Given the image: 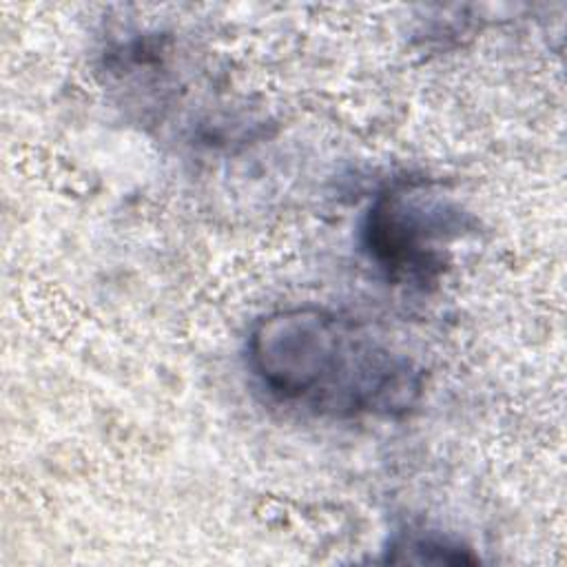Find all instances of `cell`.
I'll return each mask as SVG.
<instances>
[{
  "mask_svg": "<svg viewBox=\"0 0 567 567\" xmlns=\"http://www.w3.org/2000/svg\"><path fill=\"white\" fill-rule=\"evenodd\" d=\"M476 230V219L441 182L401 177L381 188L359 221L365 259L394 286L427 290L452 266L454 246Z\"/></svg>",
  "mask_w": 567,
  "mask_h": 567,
  "instance_id": "7a4b0ae2",
  "label": "cell"
},
{
  "mask_svg": "<svg viewBox=\"0 0 567 567\" xmlns=\"http://www.w3.org/2000/svg\"><path fill=\"white\" fill-rule=\"evenodd\" d=\"M388 563H419V565H465L478 558L461 540H454L441 532L412 529L396 532L388 547Z\"/></svg>",
  "mask_w": 567,
  "mask_h": 567,
  "instance_id": "3957f363",
  "label": "cell"
},
{
  "mask_svg": "<svg viewBox=\"0 0 567 567\" xmlns=\"http://www.w3.org/2000/svg\"><path fill=\"white\" fill-rule=\"evenodd\" d=\"M246 365L277 403L328 419H403L423 399L425 372L365 323L323 306L259 317Z\"/></svg>",
  "mask_w": 567,
  "mask_h": 567,
  "instance_id": "6da1fadb",
  "label": "cell"
}]
</instances>
